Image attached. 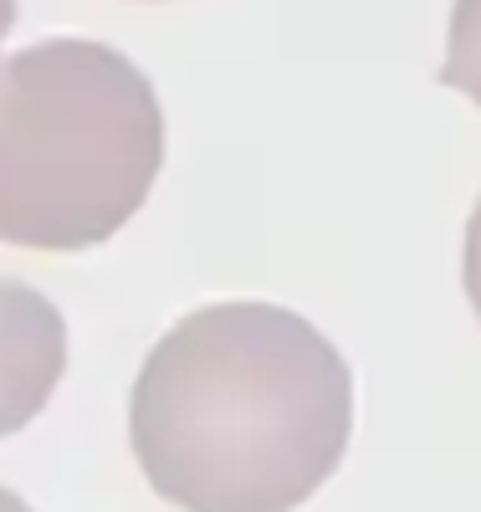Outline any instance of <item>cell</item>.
Returning <instances> with one entry per match:
<instances>
[{"mask_svg": "<svg viewBox=\"0 0 481 512\" xmlns=\"http://www.w3.org/2000/svg\"><path fill=\"white\" fill-rule=\"evenodd\" d=\"M67 369V323L47 292L0 277V436L47 410Z\"/></svg>", "mask_w": 481, "mask_h": 512, "instance_id": "3", "label": "cell"}, {"mask_svg": "<svg viewBox=\"0 0 481 512\" xmlns=\"http://www.w3.org/2000/svg\"><path fill=\"white\" fill-rule=\"evenodd\" d=\"M11 26H16V0H0V41L11 36Z\"/></svg>", "mask_w": 481, "mask_h": 512, "instance_id": "6", "label": "cell"}, {"mask_svg": "<svg viewBox=\"0 0 481 512\" xmlns=\"http://www.w3.org/2000/svg\"><path fill=\"white\" fill-rule=\"evenodd\" d=\"M441 82H446V88H456V93H466L481 108V0H456Z\"/></svg>", "mask_w": 481, "mask_h": 512, "instance_id": "4", "label": "cell"}, {"mask_svg": "<svg viewBox=\"0 0 481 512\" xmlns=\"http://www.w3.org/2000/svg\"><path fill=\"white\" fill-rule=\"evenodd\" d=\"M348 436V359L277 303L195 308L128 395L144 477L185 512H292L338 472Z\"/></svg>", "mask_w": 481, "mask_h": 512, "instance_id": "1", "label": "cell"}, {"mask_svg": "<svg viewBox=\"0 0 481 512\" xmlns=\"http://www.w3.org/2000/svg\"><path fill=\"white\" fill-rule=\"evenodd\" d=\"M159 164V93L123 52L82 36H52L0 57L6 246H103L144 210Z\"/></svg>", "mask_w": 481, "mask_h": 512, "instance_id": "2", "label": "cell"}, {"mask_svg": "<svg viewBox=\"0 0 481 512\" xmlns=\"http://www.w3.org/2000/svg\"><path fill=\"white\" fill-rule=\"evenodd\" d=\"M0 512H31V507H26L16 492H6V487H0Z\"/></svg>", "mask_w": 481, "mask_h": 512, "instance_id": "7", "label": "cell"}, {"mask_svg": "<svg viewBox=\"0 0 481 512\" xmlns=\"http://www.w3.org/2000/svg\"><path fill=\"white\" fill-rule=\"evenodd\" d=\"M461 282H466V297H471V308L481 318V200L471 210V221H466V256H461Z\"/></svg>", "mask_w": 481, "mask_h": 512, "instance_id": "5", "label": "cell"}]
</instances>
